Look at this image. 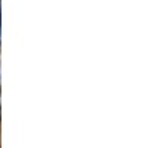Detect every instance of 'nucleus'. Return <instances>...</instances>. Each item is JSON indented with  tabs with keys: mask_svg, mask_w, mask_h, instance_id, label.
<instances>
[]
</instances>
